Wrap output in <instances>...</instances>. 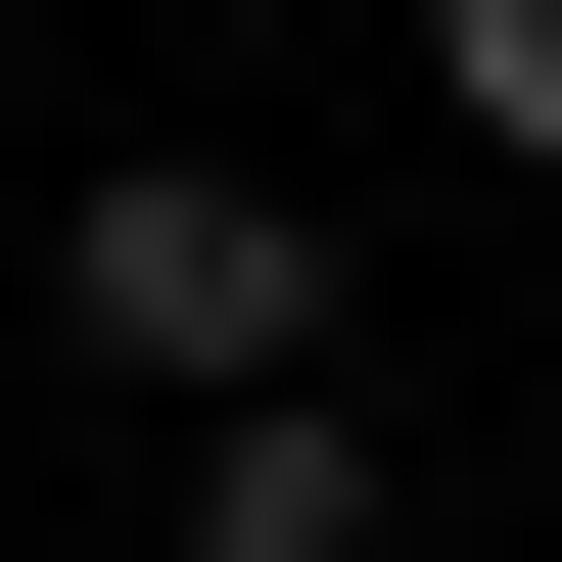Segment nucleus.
I'll list each match as a JSON object with an SVG mask.
<instances>
[{
  "label": "nucleus",
  "mask_w": 562,
  "mask_h": 562,
  "mask_svg": "<svg viewBox=\"0 0 562 562\" xmlns=\"http://www.w3.org/2000/svg\"><path fill=\"white\" fill-rule=\"evenodd\" d=\"M188 562H375V422L281 375V422H188Z\"/></svg>",
  "instance_id": "nucleus-2"
},
{
  "label": "nucleus",
  "mask_w": 562,
  "mask_h": 562,
  "mask_svg": "<svg viewBox=\"0 0 562 562\" xmlns=\"http://www.w3.org/2000/svg\"><path fill=\"white\" fill-rule=\"evenodd\" d=\"M47 328H94L140 422H281V375H328V188H235V140H94V188H47Z\"/></svg>",
  "instance_id": "nucleus-1"
},
{
  "label": "nucleus",
  "mask_w": 562,
  "mask_h": 562,
  "mask_svg": "<svg viewBox=\"0 0 562 562\" xmlns=\"http://www.w3.org/2000/svg\"><path fill=\"white\" fill-rule=\"evenodd\" d=\"M422 94H469V140H516V188H562V0H422Z\"/></svg>",
  "instance_id": "nucleus-3"
}]
</instances>
